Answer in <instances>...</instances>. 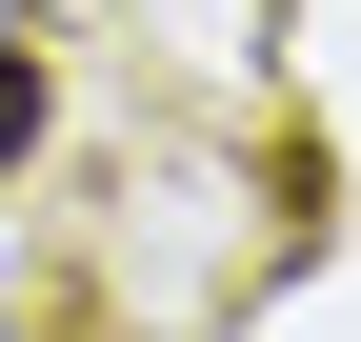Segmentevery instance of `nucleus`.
I'll return each mask as SVG.
<instances>
[{"label":"nucleus","mask_w":361,"mask_h":342,"mask_svg":"<svg viewBox=\"0 0 361 342\" xmlns=\"http://www.w3.org/2000/svg\"><path fill=\"white\" fill-rule=\"evenodd\" d=\"M40 101H61V81H40V40H0V161L40 141Z\"/></svg>","instance_id":"f257e3e1"}]
</instances>
